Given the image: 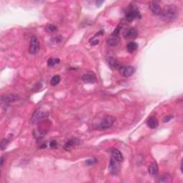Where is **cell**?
<instances>
[{"label":"cell","instance_id":"obj_25","mask_svg":"<svg viewBox=\"0 0 183 183\" xmlns=\"http://www.w3.org/2000/svg\"><path fill=\"white\" fill-rule=\"evenodd\" d=\"M89 43H90L91 45L92 46H95V45H97V44H99V39H97L96 37H92V39H89Z\"/></svg>","mask_w":183,"mask_h":183},{"label":"cell","instance_id":"obj_21","mask_svg":"<svg viewBox=\"0 0 183 183\" xmlns=\"http://www.w3.org/2000/svg\"><path fill=\"white\" fill-rule=\"evenodd\" d=\"M61 77L59 75H55L50 80V85L51 86H56L60 82Z\"/></svg>","mask_w":183,"mask_h":183},{"label":"cell","instance_id":"obj_24","mask_svg":"<svg viewBox=\"0 0 183 183\" xmlns=\"http://www.w3.org/2000/svg\"><path fill=\"white\" fill-rule=\"evenodd\" d=\"M62 37H61V36H55L52 38V39H51V42H54L55 44H58L59 42H62Z\"/></svg>","mask_w":183,"mask_h":183},{"label":"cell","instance_id":"obj_7","mask_svg":"<svg viewBox=\"0 0 183 183\" xmlns=\"http://www.w3.org/2000/svg\"><path fill=\"white\" fill-rule=\"evenodd\" d=\"M135 68L132 66L121 67L119 69V73L125 77H129L135 73Z\"/></svg>","mask_w":183,"mask_h":183},{"label":"cell","instance_id":"obj_9","mask_svg":"<svg viewBox=\"0 0 183 183\" xmlns=\"http://www.w3.org/2000/svg\"><path fill=\"white\" fill-rule=\"evenodd\" d=\"M150 9L151 10V11L154 14L156 15H159L161 14L162 12V9L160 7V6L159 4L156 2H152L150 3Z\"/></svg>","mask_w":183,"mask_h":183},{"label":"cell","instance_id":"obj_13","mask_svg":"<svg viewBox=\"0 0 183 183\" xmlns=\"http://www.w3.org/2000/svg\"><path fill=\"white\" fill-rule=\"evenodd\" d=\"M137 35H138V33H137V31L135 28H129V29L126 31L125 37L127 38V39H135L137 37Z\"/></svg>","mask_w":183,"mask_h":183},{"label":"cell","instance_id":"obj_20","mask_svg":"<svg viewBox=\"0 0 183 183\" xmlns=\"http://www.w3.org/2000/svg\"><path fill=\"white\" fill-rule=\"evenodd\" d=\"M60 62V59H57V58H49L48 61H47V65L49 67H54V65H56L57 64H59Z\"/></svg>","mask_w":183,"mask_h":183},{"label":"cell","instance_id":"obj_10","mask_svg":"<svg viewBox=\"0 0 183 183\" xmlns=\"http://www.w3.org/2000/svg\"><path fill=\"white\" fill-rule=\"evenodd\" d=\"M20 99V97L17 95H5L2 97V102L4 103H11L14 101L18 100Z\"/></svg>","mask_w":183,"mask_h":183},{"label":"cell","instance_id":"obj_17","mask_svg":"<svg viewBox=\"0 0 183 183\" xmlns=\"http://www.w3.org/2000/svg\"><path fill=\"white\" fill-rule=\"evenodd\" d=\"M160 183H169L172 182V176L168 173L167 174H164L160 177L159 180L157 181Z\"/></svg>","mask_w":183,"mask_h":183},{"label":"cell","instance_id":"obj_22","mask_svg":"<svg viewBox=\"0 0 183 183\" xmlns=\"http://www.w3.org/2000/svg\"><path fill=\"white\" fill-rule=\"evenodd\" d=\"M57 30V27L55 25H54V24H48V25L45 27V31L49 32V33H53V32H56Z\"/></svg>","mask_w":183,"mask_h":183},{"label":"cell","instance_id":"obj_28","mask_svg":"<svg viewBox=\"0 0 183 183\" xmlns=\"http://www.w3.org/2000/svg\"><path fill=\"white\" fill-rule=\"evenodd\" d=\"M171 119H172L171 116H168V117H166L165 118H164L163 122L164 123H167V122H169Z\"/></svg>","mask_w":183,"mask_h":183},{"label":"cell","instance_id":"obj_6","mask_svg":"<svg viewBox=\"0 0 183 183\" xmlns=\"http://www.w3.org/2000/svg\"><path fill=\"white\" fill-rule=\"evenodd\" d=\"M119 162H118L113 157H111L110 162V165H109V169H110V172L113 175H116L119 172Z\"/></svg>","mask_w":183,"mask_h":183},{"label":"cell","instance_id":"obj_1","mask_svg":"<svg viewBox=\"0 0 183 183\" xmlns=\"http://www.w3.org/2000/svg\"><path fill=\"white\" fill-rule=\"evenodd\" d=\"M161 18L167 22L175 20L178 16V10L174 5H167L162 10Z\"/></svg>","mask_w":183,"mask_h":183},{"label":"cell","instance_id":"obj_18","mask_svg":"<svg viewBox=\"0 0 183 183\" xmlns=\"http://www.w3.org/2000/svg\"><path fill=\"white\" fill-rule=\"evenodd\" d=\"M119 42V38L114 36V37L109 38L107 41V45L110 46V47H115V46H117L118 45Z\"/></svg>","mask_w":183,"mask_h":183},{"label":"cell","instance_id":"obj_11","mask_svg":"<svg viewBox=\"0 0 183 183\" xmlns=\"http://www.w3.org/2000/svg\"><path fill=\"white\" fill-rule=\"evenodd\" d=\"M111 154L112 157H113L114 159H115L117 161L119 162V163L123 162V156L119 150H117V149L116 148H112L111 150Z\"/></svg>","mask_w":183,"mask_h":183},{"label":"cell","instance_id":"obj_30","mask_svg":"<svg viewBox=\"0 0 183 183\" xmlns=\"http://www.w3.org/2000/svg\"><path fill=\"white\" fill-rule=\"evenodd\" d=\"M103 2H104L103 1H97L96 2V5H97V6H98V7H100L101 5H102Z\"/></svg>","mask_w":183,"mask_h":183},{"label":"cell","instance_id":"obj_27","mask_svg":"<svg viewBox=\"0 0 183 183\" xmlns=\"http://www.w3.org/2000/svg\"><path fill=\"white\" fill-rule=\"evenodd\" d=\"M119 30H120V29H119V26H117V27L115 29V30H114V31L113 32V33H112V35L115 36V37H116V35H117V34H119Z\"/></svg>","mask_w":183,"mask_h":183},{"label":"cell","instance_id":"obj_19","mask_svg":"<svg viewBox=\"0 0 183 183\" xmlns=\"http://www.w3.org/2000/svg\"><path fill=\"white\" fill-rule=\"evenodd\" d=\"M137 48H138V45L135 42H131L127 45V49L129 53L134 52L135 51L137 50Z\"/></svg>","mask_w":183,"mask_h":183},{"label":"cell","instance_id":"obj_3","mask_svg":"<svg viewBox=\"0 0 183 183\" xmlns=\"http://www.w3.org/2000/svg\"><path fill=\"white\" fill-rule=\"evenodd\" d=\"M115 122V118L112 116H106L103 118L100 125H98L99 129H107L111 127Z\"/></svg>","mask_w":183,"mask_h":183},{"label":"cell","instance_id":"obj_5","mask_svg":"<svg viewBox=\"0 0 183 183\" xmlns=\"http://www.w3.org/2000/svg\"><path fill=\"white\" fill-rule=\"evenodd\" d=\"M141 18V14L136 7H132L126 14V20L128 22H132L135 19Z\"/></svg>","mask_w":183,"mask_h":183},{"label":"cell","instance_id":"obj_23","mask_svg":"<svg viewBox=\"0 0 183 183\" xmlns=\"http://www.w3.org/2000/svg\"><path fill=\"white\" fill-rule=\"evenodd\" d=\"M9 140L8 139H4V140H2L1 142V150H4L7 147V145L9 144Z\"/></svg>","mask_w":183,"mask_h":183},{"label":"cell","instance_id":"obj_15","mask_svg":"<svg viewBox=\"0 0 183 183\" xmlns=\"http://www.w3.org/2000/svg\"><path fill=\"white\" fill-rule=\"evenodd\" d=\"M78 144H79V140H78L77 138H72L71 140H68L67 142L65 143V144H64V148L66 150H69L72 147H73L74 146L77 145Z\"/></svg>","mask_w":183,"mask_h":183},{"label":"cell","instance_id":"obj_31","mask_svg":"<svg viewBox=\"0 0 183 183\" xmlns=\"http://www.w3.org/2000/svg\"><path fill=\"white\" fill-rule=\"evenodd\" d=\"M0 160H0V161H1V167H2L3 163H4V157H1V159H0Z\"/></svg>","mask_w":183,"mask_h":183},{"label":"cell","instance_id":"obj_4","mask_svg":"<svg viewBox=\"0 0 183 183\" xmlns=\"http://www.w3.org/2000/svg\"><path fill=\"white\" fill-rule=\"evenodd\" d=\"M40 45L39 40L36 36H32L29 42V53L31 54H36L39 52Z\"/></svg>","mask_w":183,"mask_h":183},{"label":"cell","instance_id":"obj_16","mask_svg":"<svg viewBox=\"0 0 183 183\" xmlns=\"http://www.w3.org/2000/svg\"><path fill=\"white\" fill-rule=\"evenodd\" d=\"M108 65L112 70H118L121 68L120 63L117 60H114L113 58H110L107 61Z\"/></svg>","mask_w":183,"mask_h":183},{"label":"cell","instance_id":"obj_2","mask_svg":"<svg viewBox=\"0 0 183 183\" xmlns=\"http://www.w3.org/2000/svg\"><path fill=\"white\" fill-rule=\"evenodd\" d=\"M49 113L47 111L43 110H38L34 112L31 119V123L32 124H37L44 121L48 117Z\"/></svg>","mask_w":183,"mask_h":183},{"label":"cell","instance_id":"obj_12","mask_svg":"<svg viewBox=\"0 0 183 183\" xmlns=\"http://www.w3.org/2000/svg\"><path fill=\"white\" fill-rule=\"evenodd\" d=\"M149 173L152 177H156L158 175V165L156 162H153L149 166Z\"/></svg>","mask_w":183,"mask_h":183},{"label":"cell","instance_id":"obj_26","mask_svg":"<svg viewBox=\"0 0 183 183\" xmlns=\"http://www.w3.org/2000/svg\"><path fill=\"white\" fill-rule=\"evenodd\" d=\"M57 142L55 140H53V141H51L50 144H49V145H50V147L51 148H55L57 147Z\"/></svg>","mask_w":183,"mask_h":183},{"label":"cell","instance_id":"obj_8","mask_svg":"<svg viewBox=\"0 0 183 183\" xmlns=\"http://www.w3.org/2000/svg\"><path fill=\"white\" fill-rule=\"evenodd\" d=\"M82 79L86 83H95L96 82V76L93 72H87L84 74Z\"/></svg>","mask_w":183,"mask_h":183},{"label":"cell","instance_id":"obj_14","mask_svg":"<svg viewBox=\"0 0 183 183\" xmlns=\"http://www.w3.org/2000/svg\"><path fill=\"white\" fill-rule=\"evenodd\" d=\"M147 124L148 127H150V129H155L157 128L159 125V123H158V120L157 118L155 117H150L148 118L147 122Z\"/></svg>","mask_w":183,"mask_h":183},{"label":"cell","instance_id":"obj_29","mask_svg":"<svg viewBox=\"0 0 183 183\" xmlns=\"http://www.w3.org/2000/svg\"><path fill=\"white\" fill-rule=\"evenodd\" d=\"M94 163H95V161H93V160H88L87 161V163L88 165H91V164H93Z\"/></svg>","mask_w":183,"mask_h":183}]
</instances>
